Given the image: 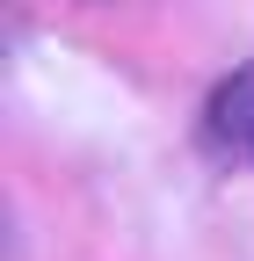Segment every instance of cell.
<instances>
[{
    "label": "cell",
    "mask_w": 254,
    "mask_h": 261,
    "mask_svg": "<svg viewBox=\"0 0 254 261\" xmlns=\"http://www.w3.org/2000/svg\"><path fill=\"white\" fill-rule=\"evenodd\" d=\"M211 123H218V138H233V145L254 152V80H225V87H218Z\"/></svg>",
    "instance_id": "1"
}]
</instances>
